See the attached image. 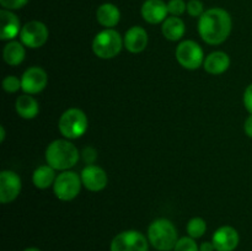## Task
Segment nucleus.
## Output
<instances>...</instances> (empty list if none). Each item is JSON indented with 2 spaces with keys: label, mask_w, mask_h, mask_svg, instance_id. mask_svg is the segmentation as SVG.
<instances>
[{
  "label": "nucleus",
  "mask_w": 252,
  "mask_h": 251,
  "mask_svg": "<svg viewBox=\"0 0 252 251\" xmlns=\"http://www.w3.org/2000/svg\"><path fill=\"white\" fill-rule=\"evenodd\" d=\"M233 29L230 14L221 7H212L198 20V32L206 43L217 46L228 39Z\"/></svg>",
  "instance_id": "nucleus-1"
},
{
  "label": "nucleus",
  "mask_w": 252,
  "mask_h": 251,
  "mask_svg": "<svg viewBox=\"0 0 252 251\" xmlns=\"http://www.w3.org/2000/svg\"><path fill=\"white\" fill-rule=\"evenodd\" d=\"M46 161L54 170L66 171L79 161V150L69 140L57 139L47 147Z\"/></svg>",
  "instance_id": "nucleus-2"
},
{
  "label": "nucleus",
  "mask_w": 252,
  "mask_h": 251,
  "mask_svg": "<svg viewBox=\"0 0 252 251\" xmlns=\"http://www.w3.org/2000/svg\"><path fill=\"white\" fill-rule=\"evenodd\" d=\"M148 238L155 249L160 251H170L177 243V230L171 220L159 218L149 225Z\"/></svg>",
  "instance_id": "nucleus-3"
},
{
  "label": "nucleus",
  "mask_w": 252,
  "mask_h": 251,
  "mask_svg": "<svg viewBox=\"0 0 252 251\" xmlns=\"http://www.w3.org/2000/svg\"><path fill=\"white\" fill-rule=\"evenodd\" d=\"M123 39L120 32L113 29H106L98 32L93 41V52L101 59H112L121 53Z\"/></svg>",
  "instance_id": "nucleus-4"
},
{
  "label": "nucleus",
  "mask_w": 252,
  "mask_h": 251,
  "mask_svg": "<svg viewBox=\"0 0 252 251\" xmlns=\"http://www.w3.org/2000/svg\"><path fill=\"white\" fill-rule=\"evenodd\" d=\"M88 117L79 108H69L61 116L58 122L59 132L68 139H76L88 130Z\"/></svg>",
  "instance_id": "nucleus-5"
},
{
  "label": "nucleus",
  "mask_w": 252,
  "mask_h": 251,
  "mask_svg": "<svg viewBox=\"0 0 252 251\" xmlns=\"http://www.w3.org/2000/svg\"><path fill=\"white\" fill-rule=\"evenodd\" d=\"M81 186H83V182H81L80 175L66 170L57 176L53 185V191L57 198L66 202L74 199L80 193Z\"/></svg>",
  "instance_id": "nucleus-6"
},
{
  "label": "nucleus",
  "mask_w": 252,
  "mask_h": 251,
  "mask_svg": "<svg viewBox=\"0 0 252 251\" xmlns=\"http://www.w3.org/2000/svg\"><path fill=\"white\" fill-rule=\"evenodd\" d=\"M176 59L185 69L196 70L204 63L203 49L197 42L187 39L177 46Z\"/></svg>",
  "instance_id": "nucleus-7"
},
{
  "label": "nucleus",
  "mask_w": 252,
  "mask_h": 251,
  "mask_svg": "<svg viewBox=\"0 0 252 251\" xmlns=\"http://www.w3.org/2000/svg\"><path fill=\"white\" fill-rule=\"evenodd\" d=\"M111 251H148V240L137 230H126L113 238Z\"/></svg>",
  "instance_id": "nucleus-8"
},
{
  "label": "nucleus",
  "mask_w": 252,
  "mask_h": 251,
  "mask_svg": "<svg viewBox=\"0 0 252 251\" xmlns=\"http://www.w3.org/2000/svg\"><path fill=\"white\" fill-rule=\"evenodd\" d=\"M48 36L49 32L46 25L37 20L27 22L25 26L21 27L20 32V39L22 44L32 49L43 46L48 39Z\"/></svg>",
  "instance_id": "nucleus-9"
},
{
  "label": "nucleus",
  "mask_w": 252,
  "mask_h": 251,
  "mask_svg": "<svg viewBox=\"0 0 252 251\" xmlns=\"http://www.w3.org/2000/svg\"><path fill=\"white\" fill-rule=\"evenodd\" d=\"M48 76L41 66H31L21 76L22 91L30 95H36L46 89Z\"/></svg>",
  "instance_id": "nucleus-10"
},
{
  "label": "nucleus",
  "mask_w": 252,
  "mask_h": 251,
  "mask_svg": "<svg viewBox=\"0 0 252 251\" xmlns=\"http://www.w3.org/2000/svg\"><path fill=\"white\" fill-rule=\"evenodd\" d=\"M22 182L19 175L10 170L0 172V202L2 204L15 201L21 192Z\"/></svg>",
  "instance_id": "nucleus-11"
},
{
  "label": "nucleus",
  "mask_w": 252,
  "mask_h": 251,
  "mask_svg": "<svg viewBox=\"0 0 252 251\" xmlns=\"http://www.w3.org/2000/svg\"><path fill=\"white\" fill-rule=\"evenodd\" d=\"M83 186L91 192L102 191L107 186L108 177L105 170L96 165H88L80 174Z\"/></svg>",
  "instance_id": "nucleus-12"
},
{
  "label": "nucleus",
  "mask_w": 252,
  "mask_h": 251,
  "mask_svg": "<svg viewBox=\"0 0 252 251\" xmlns=\"http://www.w3.org/2000/svg\"><path fill=\"white\" fill-rule=\"evenodd\" d=\"M239 233L233 226H220L214 233L212 243L217 251H234L239 245Z\"/></svg>",
  "instance_id": "nucleus-13"
},
{
  "label": "nucleus",
  "mask_w": 252,
  "mask_h": 251,
  "mask_svg": "<svg viewBox=\"0 0 252 251\" xmlns=\"http://www.w3.org/2000/svg\"><path fill=\"white\" fill-rule=\"evenodd\" d=\"M142 16L148 24L158 25L167 19V4L162 0H145L142 5Z\"/></svg>",
  "instance_id": "nucleus-14"
},
{
  "label": "nucleus",
  "mask_w": 252,
  "mask_h": 251,
  "mask_svg": "<svg viewBox=\"0 0 252 251\" xmlns=\"http://www.w3.org/2000/svg\"><path fill=\"white\" fill-rule=\"evenodd\" d=\"M20 20L11 10L2 9L0 11V39L11 41L20 34Z\"/></svg>",
  "instance_id": "nucleus-15"
},
{
  "label": "nucleus",
  "mask_w": 252,
  "mask_h": 251,
  "mask_svg": "<svg viewBox=\"0 0 252 251\" xmlns=\"http://www.w3.org/2000/svg\"><path fill=\"white\" fill-rule=\"evenodd\" d=\"M148 33L143 27L140 26H133L126 32L125 38H123V43L127 51L130 53H140L144 51L148 46Z\"/></svg>",
  "instance_id": "nucleus-16"
},
{
  "label": "nucleus",
  "mask_w": 252,
  "mask_h": 251,
  "mask_svg": "<svg viewBox=\"0 0 252 251\" xmlns=\"http://www.w3.org/2000/svg\"><path fill=\"white\" fill-rule=\"evenodd\" d=\"M204 70L213 75H219L226 71L230 66V58L226 53L220 51L213 52L204 59Z\"/></svg>",
  "instance_id": "nucleus-17"
},
{
  "label": "nucleus",
  "mask_w": 252,
  "mask_h": 251,
  "mask_svg": "<svg viewBox=\"0 0 252 251\" xmlns=\"http://www.w3.org/2000/svg\"><path fill=\"white\" fill-rule=\"evenodd\" d=\"M15 110H16L17 115L24 120H32L38 115L39 105L33 96L30 94H24L16 98Z\"/></svg>",
  "instance_id": "nucleus-18"
},
{
  "label": "nucleus",
  "mask_w": 252,
  "mask_h": 251,
  "mask_svg": "<svg viewBox=\"0 0 252 251\" xmlns=\"http://www.w3.org/2000/svg\"><path fill=\"white\" fill-rule=\"evenodd\" d=\"M96 19L101 26L106 27V29H112L120 22L121 11L115 4L105 2L98 6L97 11H96Z\"/></svg>",
  "instance_id": "nucleus-19"
},
{
  "label": "nucleus",
  "mask_w": 252,
  "mask_h": 251,
  "mask_svg": "<svg viewBox=\"0 0 252 251\" xmlns=\"http://www.w3.org/2000/svg\"><path fill=\"white\" fill-rule=\"evenodd\" d=\"M161 31L165 38L176 42L184 37L186 27H185L184 21L179 16H170L162 22Z\"/></svg>",
  "instance_id": "nucleus-20"
},
{
  "label": "nucleus",
  "mask_w": 252,
  "mask_h": 251,
  "mask_svg": "<svg viewBox=\"0 0 252 251\" xmlns=\"http://www.w3.org/2000/svg\"><path fill=\"white\" fill-rule=\"evenodd\" d=\"M25 57H26V51H25L22 42L10 41L2 51V58H4L5 63L11 66L20 65L24 62Z\"/></svg>",
  "instance_id": "nucleus-21"
},
{
  "label": "nucleus",
  "mask_w": 252,
  "mask_h": 251,
  "mask_svg": "<svg viewBox=\"0 0 252 251\" xmlns=\"http://www.w3.org/2000/svg\"><path fill=\"white\" fill-rule=\"evenodd\" d=\"M54 171L56 170L49 165H42V166L37 167L32 175V181H33L34 186L39 189H46L54 185V181L57 179Z\"/></svg>",
  "instance_id": "nucleus-22"
},
{
  "label": "nucleus",
  "mask_w": 252,
  "mask_h": 251,
  "mask_svg": "<svg viewBox=\"0 0 252 251\" xmlns=\"http://www.w3.org/2000/svg\"><path fill=\"white\" fill-rule=\"evenodd\" d=\"M206 230L207 223L203 218L196 217V218H192L191 220L187 223V233H189V235L193 239H198L201 238V236H203Z\"/></svg>",
  "instance_id": "nucleus-23"
},
{
  "label": "nucleus",
  "mask_w": 252,
  "mask_h": 251,
  "mask_svg": "<svg viewBox=\"0 0 252 251\" xmlns=\"http://www.w3.org/2000/svg\"><path fill=\"white\" fill-rule=\"evenodd\" d=\"M2 89L9 94L16 93L20 89H22L21 79H19L15 75L5 76L4 80H2Z\"/></svg>",
  "instance_id": "nucleus-24"
},
{
  "label": "nucleus",
  "mask_w": 252,
  "mask_h": 251,
  "mask_svg": "<svg viewBox=\"0 0 252 251\" xmlns=\"http://www.w3.org/2000/svg\"><path fill=\"white\" fill-rule=\"evenodd\" d=\"M174 251H199V248L197 246L196 241L193 238H181L177 240L176 245H175Z\"/></svg>",
  "instance_id": "nucleus-25"
},
{
  "label": "nucleus",
  "mask_w": 252,
  "mask_h": 251,
  "mask_svg": "<svg viewBox=\"0 0 252 251\" xmlns=\"http://www.w3.org/2000/svg\"><path fill=\"white\" fill-rule=\"evenodd\" d=\"M167 10L171 16H181L187 10V4L185 0H170L167 2Z\"/></svg>",
  "instance_id": "nucleus-26"
},
{
  "label": "nucleus",
  "mask_w": 252,
  "mask_h": 251,
  "mask_svg": "<svg viewBox=\"0 0 252 251\" xmlns=\"http://www.w3.org/2000/svg\"><path fill=\"white\" fill-rule=\"evenodd\" d=\"M187 12L192 17H201L204 14V5L201 0H189L187 2Z\"/></svg>",
  "instance_id": "nucleus-27"
},
{
  "label": "nucleus",
  "mask_w": 252,
  "mask_h": 251,
  "mask_svg": "<svg viewBox=\"0 0 252 251\" xmlns=\"http://www.w3.org/2000/svg\"><path fill=\"white\" fill-rule=\"evenodd\" d=\"M29 0H0V5L6 10H19L24 7Z\"/></svg>",
  "instance_id": "nucleus-28"
},
{
  "label": "nucleus",
  "mask_w": 252,
  "mask_h": 251,
  "mask_svg": "<svg viewBox=\"0 0 252 251\" xmlns=\"http://www.w3.org/2000/svg\"><path fill=\"white\" fill-rule=\"evenodd\" d=\"M81 157L88 165H94L95 160L97 159V152L93 147H86L81 152Z\"/></svg>",
  "instance_id": "nucleus-29"
},
{
  "label": "nucleus",
  "mask_w": 252,
  "mask_h": 251,
  "mask_svg": "<svg viewBox=\"0 0 252 251\" xmlns=\"http://www.w3.org/2000/svg\"><path fill=\"white\" fill-rule=\"evenodd\" d=\"M244 106L249 113L252 115V84L246 88L245 93H244Z\"/></svg>",
  "instance_id": "nucleus-30"
},
{
  "label": "nucleus",
  "mask_w": 252,
  "mask_h": 251,
  "mask_svg": "<svg viewBox=\"0 0 252 251\" xmlns=\"http://www.w3.org/2000/svg\"><path fill=\"white\" fill-rule=\"evenodd\" d=\"M244 130H245L246 135L252 138V115L249 116L245 121V125H244Z\"/></svg>",
  "instance_id": "nucleus-31"
},
{
  "label": "nucleus",
  "mask_w": 252,
  "mask_h": 251,
  "mask_svg": "<svg viewBox=\"0 0 252 251\" xmlns=\"http://www.w3.org/2000/svg\"><path fill=\"white\" fill-rule=\"evenodd\" d=\"M214 250H216V248H214L213 243H208V241L202 243V245L199 246V251H214Z\"/></svg>",
  "instance_id": "nucleus-32"
},
{
  "label": "nucleus",
  "mask_w": 252,
  "mask_h": 251,
  "mask_svg": "<svg viewBox=\"0 0 252 251\" xmlns=\"http://www.w3.org/2000/svg\"><path fill=\"white\" fill-rule=\"evenodd\" d=\"M0 142L1 143H4V140H5V135H6V133H5V128H4V126H1V127H0Z\"/></svg>",
  "instance_id": "nucleus-33"
},
{
  "label": "nucleus",
  "mask_w": 252,
  "mask_h": 251,
  "mask_svg": "<svg viewBox=\"0 0 252 251\" xmlns=\"http://www.w3.org/2000/svg\"><path fill=\"white\" fill-rule=\"evenodd\" d=\"M24 251H41V250H39V249H36V248H29Z\"/></svg>",
  "instance_id": "nucleus-34"
}]
</instances>
